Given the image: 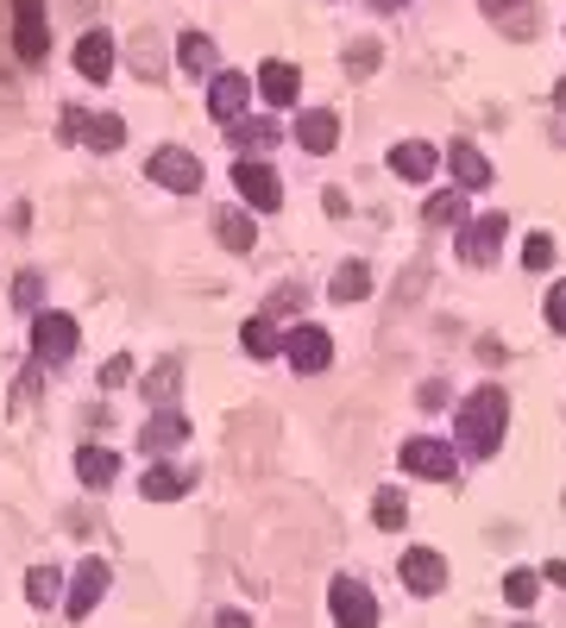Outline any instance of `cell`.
<instances>
[{
  "label": "cell",
  "instance_id": "6da1fadb",
  "mask_svg": "<svg viewBox=\"0 0 566 628\" xmlns=\"http://www.w3.org/2000/svg\"><path fill=\"white\" fill-rule=\"evenodd\" d=\"M504 427H510V396H504L497 383H479V390L460 402V427H453L460 459H491V452L504 447Z\"/></svg>",
  "mask_w": 566,
  "mask_h": 628
},
{
  "label": "cell",
  "instance_id": "7a4b0ae2",
  "mask_svg": "<svg viewBox=\"0 0 566 628\" xmlns=\"http://www.w3.org/2000/svg\"><path fill=\"white\" fill-rule=\"evenodd\" d=\"M397 465H403L410 477H428V484H453V472H460V447H447V440H435V434H415V440H403Z\"/></svg>",
  "mask_w": 566,
  "mask_h": 628
},
{
  "label": "cell",
  "instance_id": "3957f363",
  "mask_svg": "<svg viewBox=\"0 0 566 628\" xmlns=\"http://www.w3.org/2000/svg\"><path fill=\"white\" fill-rule=\"evenodd\" d=\"M233 189L246 195V208H258V214H278L283 208V176L264 164V157H239L233 164Z\"/></svg>",
  "mask_w": 566,
  "mask_h": 628
},
{
  "label": "cell",
  "instance_id": "277c9868",
  "mask_svg": "<svg viewBox=\"0 0 566 628\" xmlns=\"http://www.w3.org/2000/svg\"><path fill=\"white\" fill-rule=\"evenodd\" d=\"M504 233H510V221L491 208V214H479V221L460 226V258L472 264V271H491L497 264V251H504Z\"/></svg>",
  "mask_w": 566,
  "mask_h": 628
},
{
  "label": "cell",
  "instance_id": "5b68a950",
  "mask_svg": "<svg viewBox=\"0 0 566 628\" xmlns=\"http://www.w3.org/2000/svg\"><path fill=\"white\" fill-rule=\"evenodd\" d=\"M328 609H334L340 628H378V597L365 591L359 578H334L328 584Z\"/></svg>",
  "mask_w": 566,
  "mask_h": 628
},
{
  "label": "cell",
  "instance_id": "8992f818",
  "mask_svg": "<svg viewBox=\"0 0 566 628\" xmlns=\"http://www.w3.org/2000/svg\"><path fill=\"white\" fill-rule=\"evenodd\" d=\"M32 352H38L45 365H63V358L76 352V321L57 315V308H38V315H32Z\"/></svg>",
  "mask_w": 566,
  "mask_h": 628
},
{
  "label": "cell",
  "instance_id": "52a82bcc",
  "mask_svg": "<svg viewBox=\"0 0 566 628\" xmlns=\"http://www.w3.org/2000/svg\"><path fill=\"white\" fill-rule=\"evenodd\" d=\"M13 50H20V63H45V50H51L45 0H13Z\"/></svg>",
  "mask_w": 566,
  "mask_h": 628
},
{
  "label": "cell",
  "instance_id": "ba28073f",
  "mask_svg": "<svg viewBox=\"0 0 566 628\" xmlns=\"http://www.w3.org/2000/svg\"><path fill=\"white\" fill-rule=\"evenodd\" d=\"M252 107V75H239V70H214V82H208V114L227 126L239 120Z\"/></svg>",
  "mask_w": 566,
  "mask_h": 628
},
{
  "label": "cell",
  "instance_id": "9c48e42d",
  "mask_svg": "<svg viewBox=\"0 0 566 628\" xmlns=\"http://www.w3.org/2000/svg\"><path fill=\"white\" fill-rule=\"evenodd\" d=\"M283 352H290V365L303 377H315V371H328L334 365V340L321 333V327H296L290 340H283Z\"/></svg>",
  "mask_w": 566,
  "mask_h": 628
},
{
  "label": "cell",
  "instance_id": "30bf717a",
  "mask_svg": "<svg viewBox=\"0 0 566 628\" xmlns=\"http://www.w3.org/2000/svg\"><path fill=\"white\" fill-rule=\"evenodd\" d=\"M152 182H164V189H177V195H196L202 189V164L189 157V151H152Z\"/></svg>",
  "mask_w": 566,
  "mask_h": 628
},
{
  "label": "cell",
  "instance_id": "8fae6325",
  "mask_svg": "<svg viewBox=\"0 0 566 628\" xmlns=\"http://www.w3.org/2000/svg\"><path fill=\"white\" fill-rule=\"evenodd\" d=\"M440 164L453 170V182H460V189H491V157L472 145V139H453V145L440 151Z\"/></svg>",
  "mask_w": 566,
  "mask_h": 628
},
{
  "label": "cell",
  "instance_id": "7c38bea8",
  "mask_svg": "<svg viewBox=\"0 0 566 628\" xmlns=\"http://www.w3.org/2000/svg\"><path fill=\"white\" fill-rule=\"evenodd\" d=\"M296 145L309 151V157H328L340 145V114L334 107H309V114H296Z\"/></svg>",
  "mask_w": 566,
  "mask_h": 628
},
{
  "label": "cell",
  "instance_id": "4fadbf2b",
  "mask_svg": "<svg viewBox=\"0 0 566 628\" xmlns=\"http://www.w3.org/2000/svg\"><path fill=\"white\" fill-rule=\"evenodd\" d=\"M102 597H107V559H82L76 578H70V603H63V609L82 623V616H95Z\"/></svg>",
  "mask_w": 566,
  "mask_h": 628
},
{
  "label": "cell",
  "instance_id": "5bb4252c",
  "mask_svg": "<svg viewBox=\"0 0 566 628\" xmlns=\"http://www.w3.org/2000/svg\"><path fill=\"white\" fill-rule=\"evenodd\" d=\"M189 440V422H182V408H170V402H157V415L145 427H139V452H170Z\"/></svg>",
  "mask_w": 566,
  "mask_h": 628
},
{
  "label": "cell",
  "instance_id": "9a60e30c",
  "mask_svg": "<svg viewBox=\"0 0 566 628\" xmlns=\"http://www.w3.org/2000/svg\"><path fill=\"white\" fill-rule=\"evenodd\" d=\"M403 584H410L415 597H435L440 584H447V559L435 547H410L403 553Z\"/></svg>",
  "mask_w": 566,
  "mask_h": 628
},
{
  "label": "cell",
  "instance_id": "2e32d148",
  "mask_svg": "<svg viewBox=\"0 0 566 628\" xmlns=\"http://www.w3.org/2000/svg\"><path fill=\"white\" fill-rule=\"evenodd\" d=\"M258 95L271 100V107H290V100L303 95V70H296V63H283V57H271V63L258 70Z\"/></svg>",
  "mask_w": 566,
  "mask_h": 628
},
{
  "label": "cell",
  "instance_id": "e0dca14e",
  "mask_svg": "<svg viewBox=\"0 0 566 628\" xmlns=\"http://www.w3.org/2000/svg\"><path fill=\"white\" fill-rule=\"evenodd\" d=\"M435 164H440V151L428 145V139H403V145L390 151V170L403 176V182H428Z\"/></svg>",
  "mask_w": 566,
  "mask_h": 628
},
{
  "label": "cell",
  "instance_id": "ac0fdd59",
  "mask_svg": "<svg viewBox=\"0 0 566 628\" xmlns=\"http://www.w3.org/2000/svg\"><path fill=\"white\" fill-rule=\"evenodd\" d=\"M76 75L82 82H107V75H114V38H107V32H82Z\"/></svg>",
  "mask_w": 566,
  "mask_h": 628
},
{
  "label": "cell",
  "instance_id": "d6986e66",
  "mask_svg": "<svg viewBox=\"0 0 566 628\" xmlns=\"http://www.w3.org/2000/svg\"><path fill=\"white\" fill-rule=\"evenodd\" d=\"M479 7H485V20H497L510 38H529V32L541 25L535 0H479Z\"/></svg>",
  "mask_w": 566,
  "mask_h": 628
},
{
  "label": "cell",
  "instance_id": "ffe728a7",
  "mask_svg": "<svg viewBox=\"0 0 566 628\" xmlns=\"http://www.w3.org/2000/svg\"><path fill=\"white\" fill-rule=\"evenodd\" d=\"M227 139H233V151H264V145H278L283 139V120H227Z\"/></svg>",
  "mask_w": 566,
  "mask_h": 628
},
{
  "label": "cell",
  "instance_id": "44dd1931",
  "mask_svg": "<svg viewBox=\"0 0 566 628\" xmlns=\"http://www.w3.org/2000/svg\"><path fill=\"white\" fill-rule=\"evenodd\" d=\"M76 477H82V484H95V490L114 484V477H120V452H114V447H82L76 452Z\"/></svg>",
  "mask_w": 566,
  "mask_h": 628
},
{
  "label": "cell",
  "instance_id": "7402d4cb",
  "mask_svg": "<svg viewBox=\"0 0 566 628\" xmlns=\"http://www.w3.org/2000/svg\"><path fill=\"white\" fill-rule=\"evenodd\" d=\"M328 296L334 301H365L372 296V264H365V258H346L334 271V283H328Z\"/></svg>",
  "mask_w": 566,
  "mask_h": 628
},
{
  "label": "cell",
  "instance_id": "603a6c76",
  "mask_svg": "<svg viewBox=\"0 0 566 628\" xmlns=\"http://www.w3.org/2000/svg\"><path fill=\"white\" fill-rule=\"evenodd\" d=\"M422 221L428 226H460L465 221V189L453 182V189H435V195L422 201Z\"/></svg>",
  "mask_w": 566,
  "mask_h": 628
},
{
  "label": "cell",
  "instance_id": "cb8c5ba5",
  "mask_svg": "<svg viewBox=\"0 0 566 628\" xmlns=\"http://www.w3.org/2000/svg\"><path fill=\"white\" fill-rule=\"evenodd\" d=\"M239 346L252 352V358H278L283 340H278V327H271V315H252V321L239 327Z\"/></svg>",
  "mask_w": 566,
  "mask_h": 628
},
{
  "label": "cell",
  "instance_id": "d4e9b609",
  "mask_svg": "<svg viewBox=\"0 0 566 628\" xmlns=\"http://www.w3.org/2000/svg\"><path fill=\"white\" fill-rule=\"evenodd\" d=\"M214 233H221V246L227 251H252L258 246V226H252V214H221V221H214Z\"/></svg>",
  "mask_w": 566,
  "mask_h": 628
},
{
  "label": "cell",
  "instance_id": "484cf974",
  "mask_svg": "<svg viewBox=\"0 0 566 628\" xmlns=\"http://www.w3.org/2000/svg\"><path fill=\"white\" fill-rule=\"evenodd\" d=\"M177 57H182V70H189V75H208V70H214V38H208V32H182Z\"/></svg>",
  "mask_w": 566,
  "mask_h": 628
},
{
  "label": "cell",
  "instance_id": "4316f807",
  "mask_svg": "<svg viewBox=\"0 0 566 628\" xmlns=\"http://www.w3.org/2000/svg\"><path fill=\"white\" fill-rule=\"evenodd\" d=\"M535 597H541V578L529 572V566H516V572L504 578V603H510V609H535Z\"/></svg>",
  "mask_w": 566,
  "mask_h": 628
},
{
  "label": "cell",
  "instance_id": "83f0119b",
  "mask_svg": "<svg viewBox=\"0 0 566 628\" xmlns=\"http://www.w3.org/2000/svg\"><path fill=\"white\" fill-rule=\"evenodd\" d=\"M372 522L390 528V534L410 522V502H403V490H378V497H372Z\"/></svg>",
  "mask_w": 566,
  "mask_h": 628
},
{
  "label": "cell",
  "instance_id": "f1b7e54d",
  "mask_svg": "<svg viewBox=\"0 0 566 628\" xmlns=\"http://www.w3.org/2000/svg\"><path fill=\"white\" fill-rule=\"evenodd\" d=\"M177 383H182V358H164V365L145 377V396H152V402H170V396H177Z\"/></svg>",
  "mask_w": 566,
  "mask_h": 628
},
{
  "label": "cell",
  "instance_id": "f546056e",
  "mask_svg": "<svg viewBox=\"0 0 566 628\" xmlns=\"http://www.w3.org/2000/svg\"><path fill=\"white\" fill-rule=\"evenodd\" d=\"M139 490H145L152 502H170V497H182V490H189V477H182V472H164V465H157V472H145V484H139Z\"/></svg>",
  "mask_w": 566,
  "mask_h": 628
},
{
  "label": "cell",
  "instance_id": "4dcf8cb0",
  "mask_svg": "<svg viewBox=\"0 0 566 628\" xmlns=\"http://www.w3.org/2000/svg\"><path fill=\"white\" fill-rule=\"evenodd\" d=\"M82 132H89V145H95V151H120V145H127V126L114 120V114H102V120H89Z\"/></svg>",
  "mask_w": 566,
  "mask_h": 628
},
{
  "label": "cell",
  "instance_id": "1f68e13d",
  "mask_svg": "<svg viewBox=\"0 0 566 628\" xmlns=\"http://www.w3.org/2000/svg\"><path fill=\"white\" fill-rule=\"evenodd\" d=\"M554 264V233H529L522 239V271H547Z\"/></svg>",
  "mask_w": 566,
  "mask_h": 628
},
{
  "label": "cell",
  "instance_id": "d6a6232c",
  "mask_svg": "<svg viewBox=\"0 0 566 628\" xmlns=\"http://www.w3.org/2000/svg\"><path fill=\"white\" fill-rule=\"evenodd\" d=\"M38 296H45V283H38L32 271L13 276V308H20V315H32V308H38Z\"/></svg>",
  "mask_w": 566,
  "mask_h": 628
},
{
  "label": "cell",
  "instance_id": "836d02e7",
  "mask_svg": "<svg viewBox=\"0 0 566 628\" xmlns=\"http://www.w3.org/2000/svg\"><path fill=\"white\" fill-rule=\"evenodd\" d=\"M26 597H32V609H45V603L57 597V572H51V566H38V572L26 578Z\"/></svg>",
  "mask_w": 566,
  "mask_h": 628
},
{
  "label": "cell",
  "instance_id": "e575fe53",
  "mask_svg": "<svg viewBox=\"0 0 566 628\" xmlns=\"http://www.w3.org/2000/svg\"><path fill=\"white\" fill-rule=\"evenodd\" d=\"M346 70H353V75H372V70H378V45H372V38H359V45L346 50Z\"/></svg>",
  "mask_w": 566,
  "mask_h": 628
},
{
  "label": "cell",
  "instance_id": "d590c367",
  "mask_svg": "<svg viewBox=\"0 0 566 628\" xmlns=\"http://www.w3.org/2000/svg\"><path fill=\"white\" fill-rule=\"evenodd\" d=\"M38 390H45V383H38V371H20V377H13V408H32V402H38Z\"/></svg>",
  "mask_w": 566,
  "mask_h": 628
},
{
  "label": "cell",
  "instance_id": "8d00e7d4",
  "mask_svg": "<svg viewBox=\"0 0 566 628\" xmlns=\"http://www.w3.org/2000/svg\"><path fill=\"white\" fill-rule=\"evenodd\" d=\"M547 327H554V333H566V283H554V289H547Z\"/></svg>",
  "mask_w": 566,
  "mask_h": 628
},
{
  "label": "cell",
  "instance_id": "74e56055",
  "mask_svg": "<svg viewBox=\"0 0 566 628\" xmlns=\"http://www.w3.org/2000/svg\"><path fill=\"white\" fill-rule=\"evenodd\" d=\"M127 377H132V358H107V365H102V383H107V390H114V383H127Z\"/></svg>",
  "mask_w": 566,
  "mask_h": 628
},
{
  "label": "cell",
  "instance_id": "f35d334b",
  "mask_svg": "<svg viewBox=\"0 0 566 628\" xmlns=\"http://www.w3.org/2000/svg\"><path fill=\"white\" fill-rule=\"evenodd\" d=\"M415 402H422V408H440V402H447V383H440V377H435V383H422Z\"/></svg>",
  "mask_w": 566,
  "mask_h": 628
},
{
  "label": "cell",
  "instance_id": "ab89813d",
  "mask_svg": "<svg viewBox=\"0 0 566 628\" xmlns=\"http://www.w3.org/2000/svg\"><path fill=\"white\" fill-rule=\"evenodd\" d=\"M214 628H252V623H246L239 609H221V616H214Z\"/></svg>",
  "mask_w": 566,
  "mask_h": 628
},
{
  "label": "cell",
  "instance_id": "60d3db41",
  "mask_svg": "<svg viewBox=\"0 0 566 628\" xmlns=\"http://www.w3.org/2000/svg\"><path fill=\"white\" fill-rule=\"evenodd\" d=\"M541 578H547V584H561V591H566V559H554V566H547Z\"/></svg>",
  "mask_w": 566,
  "mask_h": 628
},
{
  "label": "cell",
  "instance_id": "b9f144b4",
  "mask_svg": "<svg viewBox=\"0 0 566 628\" xmlns=\"http://www.w3.org/2000/svg\"><path fill=\"white\" fill-rule=\"evenodd\" d=\"M372 7H378V13H397V7H410V0H372Z\"/></svg>",
  "mask_w": 566,
  "mask_h": 628
},
{
  "label": "cell",
  "instance_id": "7bdbcfd3",
  "mask_svg": "<svg viewBox=\"0 0 566 628\" xmlns=\"http://www.w3.org/2000/svg\"><path fill=\"white\" fill-rule=\"evenodd\" d=\"M516 628H529V623H516Z\"/></svg>",
  "mask_w": 566,
  "mask_h": 628
}]
</instances>
